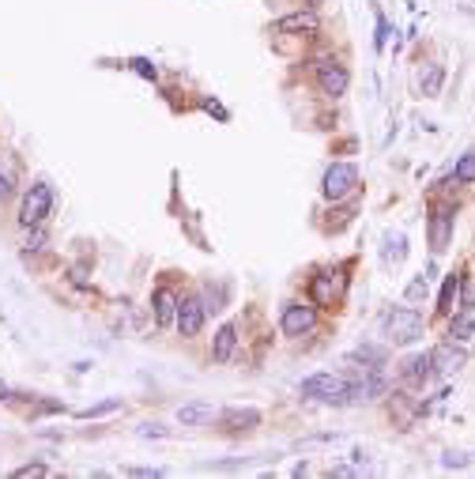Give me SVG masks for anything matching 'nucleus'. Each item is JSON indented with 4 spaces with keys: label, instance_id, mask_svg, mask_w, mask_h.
Segmentation results:
<instances>
[{
    "label": "nucleus",
    "instance_id": "obj_1",
    "mask_svg": "<svg viewBox=\"0 0 475 479\" xmlns=\"http://www.w3.org/2000/svg\"><path fill=\"white\" fill-rule=\"evenodd\" d=\"M53 215V185L49 181H35L19 193V208H16V223L23 226H38Z\"/></svg>",
    "mask_w": 475,
    "mask_h": 479
},
{
    "label": "nucleus",
    "instance_id": "obj_2",
    "mask_svg": "<svg viewBox=\"0 0 475 479\" xmlns=\"http://www.w3.org/2000/svg\"><path fill=\"white\" fill-rule=\"evenodd\" d=\"M347 389H351V377L347 374H332V370H321V374L306 377L298 385V393L306 400H321V404H347Z\"/></svg>",
    "mask_w": 475,
    "mask_h": 479
},
{
    "label": "nucleus",
    "instance_id": "obj_3",
    "mask_svg": "<svg viewBox=\"0 0 475 479\" xmlns=\"http://www.w3.org/2000/svg\"><path fill=\"white\" fill-rule=\"evenodd\" d=\"M381 329H385V336H389V344L407 347L426 332V321H423V313L411 310V306H396L381 317Z\"/></svg>",
    "mask_w": 475,
    "mask_h": 479
},
{
    "label": "nucleus",
    "instance_id": "obj_4",
    "mask_svg": "<svg viewBox=\"0 0 475 479\" xmlns=\"http://www.w3.org/2000/svg\"><path fill=\"white\" fill-rule=\"evenodd\" d=\"M359 189V166L355 162H332L321 178V193L328 200H347Z\"/></svg>",
    "mask_w": 475,
    "mask_h": 479
},
{
    "label": "nucleus",
    "instance_id": "obj_5",
    "mask_svg": "<svg viewBox=\"0 0 475 479\" xmlns=\"http://www.w3.org/2000/svg\"><path fill=\"white\" fill-rule=\"evenodd\" d=\"M204 317H208V306L200 295H185L178 298V317H174V329H178L181 340H196L204 329Z\"/></svg>",
    "mask_w": 475,
    "mask_h": 479
},
{
    "label": "nucleus",
    "instance_id": "obj_6",
    "mask_svg": "<svg viewBox=\"0 0 475 479\" xmlns=\"http://www.w3.org/2000/svg\"><path fill=\"white\" fill-rule=\"evenodd\" d=\"M313 75H317L321 95H328V99H344L347 87H351V72H347L339 61H332V57H321V61H317V64H313Z\"/></svg>",
    "mask_w": 475,
    "mask_h": 479
},
{
    "label": "nucleus",
    "instance_id": "obj_7",
    "mask_svg": "<svg viewBox=\"0 0 475 479\" xmlns=\"http://www.w3.org/2000/svg\"><path fill=\"white\" fill-rule=\"evenodd\" d=\"M279 329H283V336H291V340L309 336L317 329V306L313 302H287L283 317H279Z\"/></svg>",
    "mask_w": 475,
    "mask_h": 479
},
{
    "label": "nucleus",
    "instance_id": "obj_8",
    "mask_svg": "<svg viewBox=\"0 0 475 479\" xmlns=\"http://www.w3.org/2000/svg\"><path fill=\"white\" fill-rule=\"evenodd\" d=\"M452 208L449 204H434L430 208V219H426V238H430V249L434 253H445L449 249V238H452Z\"/></svg>",
    "mask_w": 475,
    "mask_h": 479
},
{
    "label": "nucleus",
    "instance_id": "obj_9",
    "mask_svg": "<svg viewBox=\"0 0 475 479\" xmlns=\"http://www.w3.org/2000/svg\"><path fill=\"white\" fill-rule=\"evenodd\" d=\"M151 317L159 329H170L174 317H178V291H174L170 283H159V287L151 291Z\"/></svg>",
    "mask_w": 475,
    "mask_h": 479
},
{
    "label": "nucleus",
    "instance_id": "obj_10",
    "mask_svg": "<svg viewBox=\"0 0 475 479\" xmlns=\"http://www.w3.org/2000/svg\"><path fill=\"white\" fill-rule=\"evenodd\" d=\"M275 30L279 35H317L321 30V16H317V8H302V12L275 19Z\"/></svg>",
    "mask_w": 475,
    "mask_h": 479
},
{
    "label": "nucleus",
    "instance_id": "obj_11",
    "mask_svg": "<svg viewBox=\"0 0 475 479\" xmlns=\"http://www.w3.org/2000/svg\"><path fill=\"white\" fill-rule=\"evenodd\" d=\"M400 374H404L407 385L423 389L426 381L438 374V370H434V355H430V351H423V355H407V358H404V366H400Z\"/></svg>",
    "mask_w": 475,
    "mask_h": 479
},
{
    "label": "nucleus",
    "instance_id": "obj_12",
    "mask_svg": "<svg viewBox=\"0 0 475 479\" xmlns=\"http://www.w3.org/2000/svg\"><path fill=\"white\" fill-rule=\"evenodd\" d=\"M336 272H321V276H313V283H309V298H313L317 310H328L339 302V279H332Z\"/></svg>",
    "mask_w": 475,
    "mask_h": 479
},
{
    "label": "nucleus",
    "instance_id": "obj_13",
    "mask_svg": "<svg viewBox=\"0 0 475 479\" xmlns=\"http://www.w3.org/2000/svg\"><path fill=\"white\" fill-rule=\"evenodd\" d=\"M234 351H238V321H227V325H219V332L212 340V358L215 363H230Z\"/></svg>",
    "mask_w": 475,
    "mask_h": 479
},
{
    "label": "nucleus",
    "instance_id": "obj_14",
    "mask_svg": "<svg viewBox=\"0 0 475 479\" xmlns=\"http://www.w3.org/2000/svg\"><path fill=\"white\" fill-rule=\"evenodd\" d=\"M430 355H434V370H438V374H452V370H460L464 363H468V351H464V347H452V340L434 347Z\"/></svg>",
    "mask_w": 475,
    "mask_h": 479
},
{
    "label": "nucleus",
    "instance_id": "obj_15",
    "mask_svg": "<svg viewBox=\"0 0 475 479\" xmlns=\"http://www.w3.org/2000/svg\"><path fill=\"white\" fill-rule=\"evenodd\" d=\"M457 302H460V272H449L445 283L438 291V313L441 317H452L457 313Z\"/></svg>",
    "mask_w": 475,
    "mask_h": 479
},
{
    "label": "nucleus",
    "instance_id": "obj_16",
    "mask_svg": "<svg viewBox=\"0 0 475 479\" xmlns=\"http://www.w3.org/2000/svg\"><path fill=\"white\" fill-rule=\"evenodd\" d=\"M212 419H215V408L212 404H200V400L178 408V423H181V427H204V423H212Z\"/></svg>",
    "mask_w": 475,
    "mask_h": 479
},
{
    "label": "nucleus",
    "instance_id": "obj_17",
    "mask_svg": "<svg viewBox=\"0 0 475 479\" xmlns=\"http://www.w3.org/2000/svg\"><path fill=\"white\" fill-rule=\"evenodd\" d=\"M223 427H227L230 434L253 430V427H260V411H257V408H234V411H227V416H223Z\"/></svg>",
    "mask_w": 475,
    "mask_h": 479
},
{
    "label": "nucleus",
    "instance_id": "obj_18",
    "mask_svg": "<svg viewBox=\"0 0 475 479\" xmlns=\"http://www.w3.org/2000/svg\"><path fill=\"white\" fill-rule=\"evenodd\" d=\"M49 242V231H46V223H38V226H23V238H19V249H23V257L30 253H42Z\"/></svg>",
    "mask_w": 475,
    "mask_h": 479
},
{
    "label": "nucleus",
    "instance_id": "obj_19",
    "mask_svg": "<svg viewBox=\"0 0 475 479\" xmlns=\"http://www.w3.org/2000/svg\"><path fill=\"white\" fill-rule=\"evenodd\" d=\"M16 185H19V174H16V162L8 155H0V200L16 197Z\"/></svg>",
    "mask_w": 475,
    "mask_h": 479
},
{
    "label": "nucleus",
    "instance_id": "obj_20",
    "mask_svg": "<svg viewBox=\"0 0 475 479\" xmlns=\"http://www.w3.org/2000/svg\"><path fill=\"white\" fill-rule=\"evenodd\" d=\"M471 332H475V321H471V310H460V317H449V340H471Z\"/></svg>",
    "mask_w": 475,
    "mask_h": 479
},
{
    "label": "nucleus",
    "instance_id": "obj_21",
    "mask_svg": "<svg viewBox=\"0 0 475 479\" xmlns=\"http://www.w3.org/2000/svg\"><path fill=\"white\" fill-rule=\"evenodd\" d=\"M441 87H445V68H441V64H430L426 75H423V95L426 99H438Z\"/></svg>",
    "mask_w": 475,
    "mask_h": 479
},
{
    "label": "nucleus",
    "instance_id": "obj_22",
    "mask_svg": "<svg viewBox=\"0 0 475 479\" xmlns=\"http://www.w3.org/2000/svg\"><path fill=\"white\" fill-rule=\"evenodd\" d=\"M452 181L457 185H475V151L460 155V162L452 166Z\"/></svg>",
    "mask_w": 475,
    "mask_h": 479
},
{
    "label": "nucleus",
    "instance_id": "obj_23",
    "mask_svg": "<svg viewBox=\"0 0 475 479\" xmlns=\"http://www.w3.org/2000/svg\"><path fill=\"white\" fill-rule=\"evenodd\" d=\"M426 295H430V279H426V276H415L411 283H407V291H404L407 302H423Z\"/></svg>",
    "mask_w": 475,
    "mask_h": 479
},
{
    "label": "nucleus",
    "instance_id": "obj_24",
    "mask_svg": "<svg viewBox=\"0 0 475 479\" xmlns=\"http://www.w3.org/2000/svg\"><path fill=\"white\" fill-rule=\"evenodd\" d=\"M109 411H121V396L102 400V404H95V408H83V411H80V419H98V416H109Z\"/></svg>",
    "mask_w": 475,
    "mask_h": 479
},
{
    "label": "nucleus",
    "instance_id": "obj_25",
    "mask_svg": "<svg viewBox=\"0 0 475 479\" xmlns=\"http://www.w3.org/2000/svg\"><path fill=\"white\" fill-rule=\"evenodd\" d=\"M128 64H132V72H136V75H143V80H151V83L159 80V68H155L148 57H132Z\"/></svg>",
    "mask_w": 475,
    "mask_h": 479
},
{
    "label": "nucleus",
    "instance_id": "obj_26",
    "mask_svg": "<svg viewBox=\"0 0 475 479\" xmlns=\"http://www.w3.org/2000/svg\"><path fill=\"white\" fill-rule=\"evenodd\" d=\"M389 35H392L389 19L378 12V35H373V49H378V53H385V46H389Z\"/></svg>",
    "mask_w": 475,
    "mask_h": 479
},
{
    "label": "nucleus",
    "instance_id": "obj_27",
    "mask_svg": "<svg viewBox=\"0 0 475 479\" xmlns=\"http://www.w3.org/2000/svg\"><path fill=\"white\" fill-rule=\"evenodd\" d=\"M471 306H475V287H471L468 276H460V302H457V310H471Z\"/></svg>",
    "mask_w": 475,
    "mask_h": 479
},
{
    "label": "nucleus",
    "instance_id": "obj_28",
    "mask_svg": "<svg viewBox=\"0 0 475 479\" xmlns=\"http://www.w3.org/2000/svg\"><path fill=\"white\" fill-rule=\"evenodd\" d=\"M136 434L140 438H170V427H162V423H143Z\"/></svg>",
    "mask_w": 475,
    "mask_h": 479
},
{
    "label": "nucleus",
    "instance_id": "obj_29",
    "mask_svg": "<svg viewBox=\"0 0 475 479\" xmlns=\"http://www.w3.org/2000/svg\"><path fill=\"white\" fill-rule=\"evenodd\" d=\"M12 475L16 479H38V475H49V468L46 464H23V468H16Z\"/></svg>",
    "mask_w": 475,
    "mask_h": 479
},
{
    "label": "nucleus",
    "instance_id": "obj_30",
    "mask_svg": "<svg viewBox=\"0 0 475 479\" xmlns=\"http://www.w3.org/2000/svg\"><path fill=\"white\" fill-rule=\"evenodd\" d=\"M128 475H136V479H159L162 468H128Z\"/></svg>",
    "mask_w": 475,
    "mask_h": 479
},
{
    "label": "nucleus",
    "instance_id": "obj_31",
    "mask_svg": "<svg viewBox=\"0 0 475 479\" xmlns=\"http://www.w3.org/2000/svg\"><path fill=\"white\" fill-rule=\"evenodd\" d=\"M38 411H42V416H49V411H64V404H61V400H38Z\"/></svg>",
    "mask_w": 475,
    "mask_h": 479
},
{
    "label": "nucleus",
    "instance_id": "obj_32",
    "mask_svg": "<svg viewBox=\"0 0 475 479\" xmlns=\"http://www.w3.org/2000/svg\"><path fill=\"white\" fill-rule=\"evenodd\" d=\"M204 110H208V114H215V117H219V121H227V117H230V114L223 110V106H219V102H212V99H208V102H204Z\"/></svg>",
    "mask_w": 475,
    "mask_h": 479
},
{
    "label": "nucleus",
    "instance_id": "obj_33",
    "mask_svg": "<svg viewBox=\"0 0 475 479\" xmlns=\"http://www.w3.org/2000/svg\"><path fill=\"white\" fill-rule=\"evenodd\" d=\"M68 276H72V283H76V287H91V279L83 276V268H72Z\"/></svg>",
    "mask_w": 475,
    "mask_h": 479
},
{
    "label": "nucleus",
    "instance_id": "obj_34",
    "mask_svg": "<svg viewBox=\"0 0 475 479\" xmlns=\"http://www.w3.org/2000/svg\"><path fill=\"white\" fill-rule=\"evenodd\" d=\"M0 400H8V385H4V377H0Z\"/></svg>",
    "mask_w": 475,
    "mask_h": 479
},
{
    "label": "nucleus",
    "instance_id": "obj_35",
    "mask_svg": "<svg viewBox=\"0 0 475 479\" xmlns=\"http://www.w3.org/2000/svg\"><path fill=\"white\" fill-rule=\"evenodd\" d=\"M325 4V0H306V8H321Z\"/></svg>",
    "mask_w": 475,
    "mask_h": 479
}]
</instances>
